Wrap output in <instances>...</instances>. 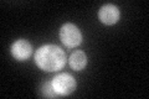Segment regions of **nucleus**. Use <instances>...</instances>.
<instances>
[{"label":"nucleus","instance_id":"1","mask_svg":"<svg viewBox=\"0 0 149 99\" xmlns=\"http://www.w3.org/2000/svg\"><path fill=\"white\" fill-rule=\"evenodd\" d=\"M35 62L41 69L47 71V72H55L65 66L66 55L58 46L45 45L36 51Z\"/></svg>","mask_w":149,"mask_h":99},{"label":"nucleus","instance_id":"2","mask_svg":"<svg viewBox=\"0 0 149 99\" xmlns=\"http://www.w3.org/2000/svg\"><path fill=\"white\" fill-rule=\"evenodd\" d=\"M60 39L67 47H76L82 42V34L73 24H65L60 30Z\"/></svg>","mask_w":149,"mask_h":99},{"label":"nucleus","instance_id":"3","mask_svg":"<svg viewBox=\"0 0 149 99\" xmlns=\"http://www.w3.org/2000/svg\"><path fill=\"white\" fill-rule=\"evenodd\" d=\"M52 87L58 96H68L76 89V81L68 73H61L56 76L52 81Z\"/></svg>","mask_w":149,"mask_h":99},{"label":"nucleus","instance_id":"4","mask_svg":"<svg viewBox=\"0 0 149 99\" xmlns=\"http://www.w3.org/2000/svg\"><path fill=\"white\" fill-rule=\"evenodd\" d=\"M31 52H32V47L30 45V42L26 40H17L11 46V53L19 61L27 60L30 57Z\"/></svg>","mask_w":149,"mask_h":99},{"label":"nucleus","instance_id":"5","mask_svg":"<svg viewBox=\"0 0 149 99\" xmlns=\"http://www.w3.org/2000/svg\"><path fill=\"white\" fill-rule=\"evenodd\" d=\"M98 17L100 20L106 24V25H113L119 20V10L116 5H104L101 8V10L98 12Z\"/></svg>","mask_w":149,"mask_h":99},{"label":"nucleus","instance_id":"6","mask_svg":"<svg viewBox=\"0 0 149 99\" xmlns=\"http://www.w3.org/2000/svg\"><path fill=\"white\" fill-rule=\"evenodd\" d=\"M70 66L74 71H81L86 67L87 64V56L82 51H74V52L70 56Z\"/></svg>","mask_w":149,"mask_h":99},{"label":"nucleus","instance_id":"7","mask_svg":"<svg viewBox=\"0 0 149 99\" xmlns=\"http://www.w3.org/2000/svg\"><path fill=\"white\" fill-rule=\"evenodd\" d=\"M42 94L45 97H49V98L58 97V94L55 92V89L52 87V83H51V82H45L42 84Z\"/></svg>","mask_w":149,"mask_h":99}]
</instances>
